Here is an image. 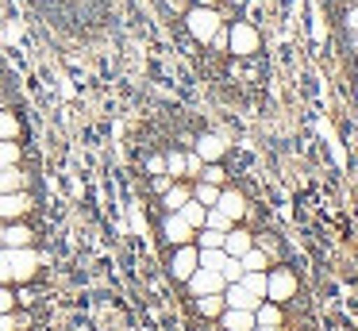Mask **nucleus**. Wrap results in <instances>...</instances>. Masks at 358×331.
<instances>
[{
  "mask_svg": "<svg viewBox=\"0 0 358 331\" xmlns=\"http://www.w3.org/2000/svg\"><path fill=\"white\" fill-rule=\"evenodd\" d=\"M227 50L239 54V58H250L255 50H262V35H258L255 23H243L235 20L231 27H227Z\"/></svg>",
  "mask_w": 358,
  "mask_h": 331,
  "instance_id": "3",
  "label": "nucleus"
},
{
  "mask_svg": "<svg viewBox=\"0 0 358 331\" xmlns=\"http://www.w3.org/2000/svg\"><path fill=\"white\" fill-rule=\"evenodd\" d=\"M147 174H150V177H155V174H166V158H162V154L147 158Z\"/></svg>",
  "mask_w": 358,
  "mask_h": 331,
  "instance_id": "35",
  "label": "nucleus"
},
{
  "mask_svg": "<svg viewBox=\"0 0 358 331\" xmlns=\"http://www.w3.org/2000/svg\"><path fill=\"white\" fill-rule=\"evenodd\" d=\"M0 331H20L16 312H0Z\"/></svg>",
  "mask_w": 358,
  "mask_h": 331,
  "instance_id": "36",
  "label": "nucleus"
},
{
  "mask_svg": "<svg viewBox=\"0 0 358 331\" xmlns=\"http://www.w3.org/2000/svg\"><path fill=\"white\" fill-rule=\"evenodd\" d=\"M162 158H166V174H170L173 181H181V177H185V150H166Z\"/></svg>",
  "mask_w": 358,
  "mask_h": 331,
  "instance_id": "24",
  "label": "nucleus"
},
{
  "mask_svg": "<svg viewBox=\"0 0 358 331\" xmlns=\"http://www.w3.org/2000/svg\"><path fill=\"white\" fill-rule=\"evenodd\" d=\"M196 243H185V246H173V258H170V274L173 281H189V274L196 269Z\"/></svg>",
  "mask_w": 358,
  "mask_h": 331,
  "instance_id": "7",
  "label": "nucleus"
},
{
  "mask_svg": "<svg viewBox=\"0 0 358 331\" xmlns=\"http://www.w3.org/2000/svg\"><path fill=\"white\" fill-rule=\"evenodd\" d=\"M258 297L255 293H247L239 281H227L224 285V308H243V312H255Z\"/></svg>",
  "mask_w": 358,
  "mask_h": 331,
  "instance_id": "11",
  "label": "nucleus"
},
{
  "mask_svg": "<svg viewBox=\"0 0 358 331\" xmlns=\"http://www.w3.org/2000/svg\"><path fill=\"white\" fill-rule=\"evenodd\" d=\"M224 262H227V254L220 251V246H216V251H201V254H196V266H204V269H220Z\"/></svg>",
  "mask_w": 358,
  "mask_h": 331,
  "instance_id": "26",
  "label": "nucleus"
},
{
  "mask_svg": "<svg viewBox=\"0 0 358 331\" xmlns=\"http://www.w3.org/2000/svg\"><path fill=\"white\" fill-rule=\"evenodd\" d=\"M193 200H201L204 208H216V200H220V185L196 181V185H193Z\"/></svg>",
  "mask_w": 358,
  "mask_h": 331,
  "instance_id": "23",
  "label": "nucleus"
},
{
  "mask_svg": "<svg viewBox=\"0 0 358 331\" xmlns=\"http://www.w3.org/2000/svg\"><path fill=\"white\" fill-rule=\"evenodd\" d=\"M0 251H4V246H0Z\"/></svg>",
  "mask_w": 358,
  "mask_h": 331,
  "instance_id": "42",
  "label": "nucleus"
},
{
  "mask_svg": "<svg viewBox=\"0 0 358 331\" xmlns=\"http://www.w3.org/2000/svg\"><path fill=\"white\" fill-rule=\"evenodd\" d=\"M220 274H224V281H239V277H243V262L227 254V262L220 266Z\"/></svg>",
  "mask_w": 358,
  "mask_h": 331,
  "instance_id": "30",
  "label": "nucleus"
},
{
  "mask_svg": "<svg viewBox=\"0 0 358 331\" xmlns=\"http://www.w3.org/2000/svg\"><path fill=\"white\" fill-rule=\"evenodd\" d=\"M189 297H204V293H224V274L220 269H204V266H196L193 274H189Z\"/></svg>",
  "mask_w": 358,
  "mask_h": 331,
  "instance_id": "6",
  "label": "nucleus"
},
{
  "mask_svg": "<svg viewBox=\"0 0 358 331\" xmlns=\"http://www.w3.org/2000/svg\"><path fill=\"white\" fill-rule=\"evenodd\" d=\"M178 212H181V220H185V223H189V227H193V231H196V227H204V216H208V208H204V204H201V200H193V197H189V200H185V204H181V208H178Z\"/></svg>",
  "mask_w": 358,
  "mask_h": 331,
  "instance_id": "19",
  "label": "nucleus"
},
{
  "mask_svg": "<svg viewBox=\"0 0 358 331\" xmlns=\"http://www.w3.org/2000/svg\"><path fill=\"white\" fill-rule=\"evenodd\" d=\"M239 262H243V269H266V266H270V258H266L258 246H250L247 254H239Z\"/></svg>",
  "mask_w": 358,
  "mask_h": 331,
  "instance_id": "27",
  "label": "nucleus"
},
{
  "mask_svg": "<svg viewBox=\"0 0 358 331\" xmlns=\"http://www.w3.org/2000/svg\"><path fill=\"white\" fill-rule=\"evenodd\" d=\"M193 4H204V8H220V0H193Z\"/></svg>",
  "mask_w": 358,
  "mask_h": 331,
  "instance_id": "39",
  "label": "nucleus"
},
{
  "mask_svg": "<svg viewBox=\"0 0 358 331\" xmlns=\"http://www.w3.org/2000/svg\"><path fill=\"white\" fill-rule=\"evenodd\" d=\"M0 312H16V293L8 285H0Z\"/></svg>",
  "mask_w": 358,
  "mask_h": 331,
  "instance_id": "32",
  "label": "nucleus"
},
{
  "mask_svg": "<svg viewBox=\"0 0 358 331\" xmlns=\"http://www.w3.org/2000/svg\"><path fill=\"white\" fill-rule=\"evenodd\" d=\"M204 227H216V231H231L235 220L227 212H220V208H208V216H204Z\"/></svg>",
  "mask_w": 358,
  "mask_h": 331,
  "instance_id": "25",
  "label": "nucleus"
},
{
  "mask_svg": "<svg viewBox=\"0 0 358 331\" xmlns=\"http://www.w3.org/2000/svg\"><path fill=\"white\" fill-rule=\"evenodd\" d=\"M255 323L258 328H281L285 323V312H281V304H273V300H258L255 304Z\"/></svg>",
  "mask_w": 358,
  "mask_h": 331,
  "instance_id": "14",
  "label": "nucleus"
},
{
  "mask_svg": "<svg viewBox=\"0 0 358 331\" xmlns=\"http://www.w3.org/2000/svg\"><path fill=\"white\" fill-rule=\"evenodd\" d=\"M312 38H316V43H324V38H327V27H324V15H320V12H312Z\"/></svg>",
  "mask_w": 358,
  "mask_h": 331,
  "instance_id": "33",
  "label": "nucleus"
},
{
  "mask_svg": "<svg viewBox=\"0 0 358 331\" xmlns=\"http://www.w3.org/2000/svg\"><path fill=\"white\" fill-rule=\"evenodd\" d=\"M350 50L358 54V31H350Z\"/></svg>",
  "mask_w": 358,
  "mask_h": 331,
  "instance_id": "40",
  "label": "nucleus"
},
{
  "mask_svg": "<svg viewBox=\"0 0 358 331\" xmlns=\"http://www.w3.org/2000/svg\"><path fill=\"white\" fill-rule=\"evenodd\" d=\"M193 243H196V251H224V231H216V227H196V235H193Z\"/></svg>",
  "mask_w": 358,
  "mask_h": 331,
  "instance_id": "20",
  "label": "nucleus"
},
{
  "mask_svg": "<svg viewBox=\"0 0 358 331\" xmlns=\"http://www.w3.org/2000/svg\"><path fill=\"white\" fill-rule=\"evenodd\" d=\"M208 46H216V50H227V27H220L216 35H212V43Z\"/></svg>",
  "mask_w": 358,
  "mask_h": 331,
  "instance_id": "37",
  "label": "nucleus"
},
{
  "mask_svg": "<svg viewBox=\"0 0 358 331\" xmlns=\"http://www.w3.org/2000/svg\"><path fill=\"white\" fill-rule=\"evenodd\" d=\"M255 246L266 254V258H278V254H281V243H278V239H270V235H255Z\"/></svg>",
  "mask_w": 358,
  "mask_h": 331,
  "instance_id": "29",
  "label": "nucleus"
},
{
  "mask_svg": "<svg viewBox=\"0 0 358 331\" xmlns=\"http://www.w3.org/2000/svg\"><path fill=\"white\" fill-rule=\"evenodd\" d=\"M0 285H12V266H8V251H0Z\"/></svg>",
  "mask_w": 358,
  "mask_h": 331,
  "instance_id": "34",
  "label": "nucleus"
},
{
  "mask_svg": "<svg viewBox=\"0 0 358 331\" xmlns=\"http://www.w3.org/2000/svg\"><path fill=\"white\" fill-rule=\"evenodd\" d=\"M347 31H358V8H350V12H347Z\"/></svg>",
  "mask_w": 358,
  "mask_h": 331,
  "instance_id": "38",
  "label": "nucleus"
},
{
  "mask_svg": "<svg viewBox=\"0 0 358 331\" xmlns=\"http://www.w3.org/2000/svg\"><path fill=\"white\" fill-rule=\"evenodd\" d=\"M196 154H201V162H224V154H227V143L220 135H201L196 139V146H193Z\"/></svg>",
  "mask_w": 358,
  "mask_h": 331,
  "instance_id": "15",
  "label": "nucleus"
},
{
  "mask_svg": "<svg viewBox=\"0 0 358 331\" xmlns=\"http://www.w3.org/2000/svg\"><path fill=\"white\" fill-rule=\"evenodd\" d=\"M181 20H185L189 35H193L196 43H204V46H208L212 35L224 27V15H220V8H204V4H189L185 12H181Z\"/></svg>",
  "mask_w": 358,
  "mask_h": 331,
  "instance_id": "1",
  "label": "nucleus"
},
{
  "mask_svg": "<svg viewBox=\"0 0 358 331\" xmlns=\"http://www.w3.org/2000/svg\"><path fill=\"white\" fill-rule=\"evenodd\" d=\"M35 212V197L31 189H16V192H0V220L12 223V220H27Z\"/></svg>",
  "mask_w": 358,
  "mask_h": 331,
  "instance_id": "5",
  "label": "nucleus"
},
{
  "mask_svg": "<svg viewBox=\"0 0 358 331\" xmlns=\"http://www.w3.org/2000/svg\"><path fill=\"white\" fill-rule=\"evenodd\" d=\"M216 208H220V212H227L235 223H239L243 216H247V197H243L239 189H220V200H216Z\"/></svg>",
  "mask_w": 358,
  "mask_h": 331,
  "instance_id": "12",
  "label": "nucleus"
},
{
  "mask_svg": "<svg viewBox=\"0 0 358 331\" xmlns=\"http://www.w3.org/2000/svg\"><path fill=\"white\" fill-rule=\"evenodd\" d=\"M220 328H224V331H250V328H255V312L224 308V312H220Z\"/></svg>",
  "mask_w": 358,
  "mask_h": 331,
  "instance_id": "16",
  "label": "nucleus"
},
{
  "mask_svg": "<svg viewBox=\"0 0 358 331\" xmlns=\"http://www.w3.org/2000/svg\"><path fill=\"white\" fill-rule=\"evenodd\" d=\"M193 308L204 316V320H220V312H224V293H204V297H193Z\"/></svg>",
  "mask_w": 358,
  "mask_h": 331,
  "instance_id": "18",
  "label": "nucleus"
},
{
  "mask_svg": "<svg viewBox=\"0 0 358 331\" xmlns=\"http://www.w3.org/2000/svg\"><path fill=\"white\" fill-rule=\"evenodd\" d=\"M250 246H255V235L250 231H243L239 223H235L231 231H224V254H231V258H239V254H247Z\"/></svg>",
  "mask_w": 358,
  "mask_h": 331,
  "instance_id": "13",
  "label": "nucleus"
},
{
  "mask_svg": "<svg viewBox=\"0 0 358 331\" xmlns=\"http://www.w3.org/2000/svg\"><path fill=\"white\" fill-rule=\"evenodd\" d=\"M201 169H204L201 154H196V150H185V177H201Z\"/></svg>",
  "mask_w": 358,
  "mask_h": 331,
  "instance_id": "31",
  "label": "nucleus"
},
{
  "mask_svg": "<svg viewBox=\"0 0 358 331\" xmlns=\"http://www.w3.org/2000/svg\"><path fill=\"white\" fill-rule=\"evenodd\" d=\"M16 162H24L20 139H0V166H16Z\"/></svg>",
  "mask_w": 358,
  "mask_h": 331,
  "instance_id": "22",
  "label": "nucleus"
},
{
  "mask_svg": "<svg viewBox=\"0 0 358 331\" xmlns=\"http://www.w3.org/2000/svg\"><path fill=\"white\" fill-rule=\"evenodd\" d=\"M296 289H301V281H296V274L289 266L266 269V300H273V304H289V300H296Z\"/></svg>",
  "mask_w": 358,
  "mask_h": 331,
  "instance_id": "2",
  "label": "nucleus"
},
{
  "mask_svg": "<svg viewBox=\"0 0 358 331\" xmlns=\"http://www.w3.org/2000/svg\"><path fill=\"white\" fill-rule=\"evenodd\" d=\"M8 266H12V285H27L39 274V251L35 246H16V251H8Z\"/></svg>",
  "mask_w": 358,
  "mask_h": 331,
  "instance_id": "4",
  "label": "nucleus"
},
{
  "mask_svg": "<svg viewBox=\"0 0 358 331\" xmlns=\"http://www.w3.org/2000/svg\"><path fill=\"white\" fill-rule=\"evenodd\" d=\"M239 285H243L247 293H255L258 300H262V297H266V269H243Z\"/></svg>",
  "mask_w": 358,
  "mask_h": 331,
  "instance_id": "21",
  "label": "nucleus"
},
{
  "mask_svg": "<svg viewBox=\"0 0 358 331\" xmlns=\"http://www.w3.org/2000/svg\"><path fill=\"white\" fill-rule=\"evenodd\" d=\"M250 331H285V328H258V323H255V328H250Z\"/></svg>",
  "mask_w": 358,
  "mask_h": 331,
  "instance_id": "41",
  "label": "nucleus"
},
{
  "mask_svg": "<svg viewBox=\"0 0 358 331\" xmlns=\"http://www.w3.org/2000/svg\"><path fill=\"white\" fill-rule=\"evenodd\" d=\"M0 243H4V251H16V246H35V231L27 227L24 220H12L8 227H4V239H0Z\"/></svg>",
  "mask_w": 358,
  "mask_h": 331,
  "instance_id": "9",
  "label": "nucleus"
},
{
  "mask_svg": "<svg viewBox=\"0 0 358 331\" xmlns=\"http://www.w3.org/2000/svg\"><path fill=\"white\" fill-rule=\"evenodd\" d=\"M16 189H31V177H27L24 162H16V166H0V192H16Z\"/></svg>",
  "mask_w": 358,
  "mask_h": 331,
  "instance_id": "10",
  "label": "nucleus"
},
{
  "mask_svg": "<svg viewBox=\"0 0 358 331\" xmlns=\"http://www.w3.org/2000/svg\"><path fill=\"white\" fill-rule=\"evenodd\" d=\"M224 166H220V162H204V169H201V177H196V181H208V185H224Z\"/></svg>",
  "mask_w": 358,
  "mask_h": 331,
  "instance_id": "28",
  "label": "nucleus"
},
{
  "mask_svg": "<svg viewBox=\"0 0 358 331\" xmlns=\"http://www.w3.org/2000/svg\"><path fill=\"white\" fill-rule=\"evenodd\" d=\"M193 235H196V231L189 227L185 220H181V212H170V216H166V223H162V239H166L170 246H185V243H193Z\"/></svg>",
  "mask_w": 358,
  "mask_h": 331,
  "instance_id": "8",
  "label": "nucleus"
},
{
  "mask_svg": "<svg viewBox=\"0 0 358 331\" xmlns=\"http://www.w3.org/2000/svg\"><path fill=\"white\" fill-rule=\"evenodd\" d=\"M189 197H193V185H189L185 177H181V181H173L170 189L162 192V204H166V212H178V208L185 204Z\"/></svg>",
  "mask_w": 358,
  "mask_h": 331,
  "instance_id": "17",
  "label": "nucleus"
}]
</instances>
